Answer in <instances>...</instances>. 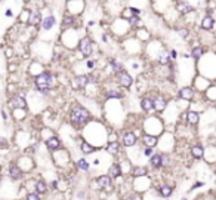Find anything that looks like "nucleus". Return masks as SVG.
I'll use <instances>...</instances> for the list:
<instances>
[{"instance_id": "f257e3e1", "label": "nucleus", "mask_w": 216, "mask_h": 200, "mask_svg": "<svg viewBox=\"0 0 216 200\" xmlns=\"http://www.w3.org/2000/svg\"><path fill=\"white\" fill-rule=\"evenodd\" d=\"M70 120H71L73 126L81 128V126H85L91 120V113L87 111V108L81 107L79 104H76L73 108H71V111H70Z\"/></svg>"}, {"instance_id": "f03ea898", "label": "nucleus", "mask_w": 216, "mask_h": 200, "mask_svg": "<svg viewBox=\"0 0 216 200\" xmlns=\"http://www.w3.org/2000/svg\"><path fill=\"white\" fill-rule=\"evenodd\" d=\"M55 83V77L51 74V73H42L36 77V86L40 92H47Z\"/></svg>"}, {"instance_id": "7ed1b4c3", "label": "nucleus", "mask_w": 216, "mask_h": 200, "mask_svg": "<svg viewBox=\"0 0 216 200\" xmlns=\"http://www.w3.org/2000/svg\"><path fill=\"white\" fill-rule=\"evenodd\" d=\"M79 49L85 57H91L92 51H93V42L91 40V37L85 36L83 39L79 42Z\"/></svg>"}, {"instance_id": "20e7f679", "label": "nucleus", "mask_w": 216, "mask_h": 200, "mask_svg": "<svg viewBox=\"0 0 216 200\" xmlns=\"http://www.w3.org/2000/svg\"><path fill=\"white\" fill-rule=\"evenodd\" d=\"M117 77H119V83L123 88H130L132 83H133V79H132V76L127 73V71H120L119 74H117Z\"/></svg>"}, {"instance_id": "39448f33", "label": "nucleus", "mask_w": 216, "mask_h": 200, "mask_svg": "<svg viewBox=\"0 0 216 200\" xmlns=\"http://www.w3.org/2000/svg\"><path fill=\"white\" fill-rule=\"evenodd\" d=\"M87 85H89V77H87V74L77 76V77L73 80V88L74 89H85Z\"/></svg>"}, {"instance_id": "423d86ee", "label": "nucleus", "mask_w": 216, "mask_h": 200, "mask_svg": "<svg viewBox=\"0 0 216 200\" xmlns=\"http://www.w3.org/2000/svg\"><path fill=\"white\" fill-rule=\"evenodd\" d=\"M121 141H123V145H125V147H132V145L136 144V133H135V132H130V131L125 132Z\"/></svg>"}, {"instance_id": "0eeeda50", "label": "nucleus", "mask_w": 216, "mask_h": 200, "mask_svg": "<svg viewBox=\"0 0 216 200\" xmlns=\"http://www.w3.org/2000/svg\"><path fill=\"white\" fill-rule=\"evenodd\" d=\"M153 104H154V110H157V111H163V110L166 108V105H167V101H166L164 97L159 95V97H155L153 99Z\"/></svg>"}, {"instance_id": "6e6552de", "label": "nucleus", "mask_w": 216, "mask_h": 200, "mask_svg": "<svg viewBox=\"0 0 216 200\" xmlns=\"http://www.w3.org/2000/svg\"><path fill=\"white\" fill-rule=\"evenodd\" d=\"M96 182L98 185L104 190H110L111 188V178L108 177V175H101V177L96 178Z\"/></svg>"}, {"instance_id": "1a4fd4ad", "label": "nucleus", "mask_w": 216, "mask_h": 200, "mask_svg": "<svg viewBox=\"0 0 216 200\" xmlns=\"http://www.w3.org/2000/svg\"><path fill=\"white\" fill-rule=\"evenodd\" d=\"M9 105H11L12 108H21L22 110L27 107V102H25V99H24L22 97H15L9 101Z\"/></svg>"}, {"instance_id": "9d476101", "label": "nucleus", "mask_w": 216, "mask_h": 200, "mask_svg": "<svg viewBox=\"0 0 216 200\" xmlns=\"http://www.w3.org/2000/svg\"><path fill=\"white\" fill-rule=\"evenodd\" d=\"M194 95H195V92H194L193 88H182L181 91H179V98H182V99H187V101H191L194 98Z\"/></svg>"}, {"instance_id": "9b49d317", "label": "nucleus", "mask_w": 216, "mask_h": 200, "mask_svg": "<svg viewBox=\"0 0 216 200\" xmlns=\"http://www.w3.org/2000/svg\"><path fill=\"white\" fill-rule=\"evenodd\" d=\"M42 21V17H40L39 11H31L28 15V24L30 25H37V24Z\"/></svg>"}, {"instance_id": "f8f14e48", "label": "nucleus", "mask_w": 216, "mask_h": 200, "mask_svg": "<svg viewBox=\"0 0 216 200\" xmlns=\"http://www.w3.org/2000/svg\"><path fill=\"white\" fill-rule=\"evenodd\" d=\"M150 163L154 166V168H160V166H163V154L161 153H155V154L151 156V159H150Z\"/></svg>"}, {"instance_id": "ddd939ff", "label": "nucleus", "mask_w": 216, "mask_h": 200, "mask_svg": "<svg viewBox=\"0 0 216 200\" xmlns=\"http://www.w3.org/2000/svg\"><path fill=\"white\" fill-rule=\"evenodd\" d=\"M213 25H215L213 18L209 17V15H204V18L201 19V28L203 30H212L213 28Z\"/></svg>"}, {"instance_id": "4468645a", "label": "nucleus", "mask_w": 216, "mask_h": 200, "mask_svg": "<svg viewBox=\"0 0 216 200\" xmlns=\"http://www.w3.org/2000/svg\"><path fill=\"white\" fill-rule=\"evenodd\" d=\"M157 142H159V139H157V137H154V135H150V133H147V135L144 137V144H145L147 147H150V148L155 147V145H157Z\"/></svg>"}, {"instance_id": "2eb2a0df", "label": "nucleus", "mask_w": 216, "mask_h": 200, "mask_svg": "<svg viewBox=\"0 0 216 200\" xmlns=\"http://www.w3.org/2000/svg\"><path fill=\"white\" fill-rule=\"evenodd\" d=\"M46 145H47V148L49 150H58L59 147H61V141H59V138L52 137V138H49V139L46 141Z\"/></svg>"}, {"instance_id": "dca6fc26", "label": "nucleus", "mask_w": 216, "mask_h": 200, "mask_svg": "<svg viewBox=\"0 0 216 200\" xmlns=\"http://www.w3.org/2000/svg\"><path fill=\"white\" fill-rule=\"evenodd\" d=\"M121 175V168H120L117 163H114V165L110 166V169H108V177L110 178H117Z\"/></svg>"}, {"instance_id": "f3484780", "label": "nucleus", "mask_w": 216, "mask_h": 200, "mask_svg": "<svg viewBox=\"0 0 216 200\" xmlns=\"http://www.w3.org/2000/svg\"><path fill=\"white\" fill-rule=\"evenodd\" d=\"M9 175H11L12 179H19V178L22 177V171H21L17 165H12L11 168H9Z\"/></svg>"}, {"instance_id": "a211bd4d", "label": "nucleus", "mask_w": 216, "mask_h": 200, "mask_svg": "<svg viewBox=\"0 0 216 200\" xmlns=\"http://www.w3.org/2000/svg\"><path fill=\"white\" fill-rule=\"evenodd\" d=\"M187 122L189 123V125H197L200 122V116L199 113H195V111H188L187 113Z\"/></svg>"}, {"instance_id": "6ab92c4d", "label": "nucleus", "mask_w": 216, "mask_h": 200, "mask_svg": "<svg viewBox=\"0 0 216 200\" xmlns=\"http://www.w3.org/2000/svg\"><path fill=\"white\" fill-rule=\"evenodd\" d=\"M204 154V150L201 145H193L191 147V156H193L194 159H201Z\"/></svg>"}, {"instance_id": "aec40b11", "label": "nucleus", "mask_w": 216, "mask_h": 200, "mask_svg": "<svg viewBox=\"0 0 216 200\" xmlns=\"http://www.w3.org/2000/svg\"><path fill=\"white\" fill-rule=\"evenodd\" d=\"M55 22H56L55 17L49 15L47 18H45V19H43V22H42V27H43V30H51L52 27L55 25Z\"/></svg>"}, {"instance_id": "412c9836", "label": "nucleus", "mask_w": 216, "mask_h": 200, "mask_svg": "<svg viewBox=\"0 0 216 200\" xmlns=\"http://www.w3.org/2000/svg\"><path fill=\"white\" fill-rule=\"evenodd\" d=\"M178 11H179V13H182V15H187V13H191L194 9H193V6L189 5V3H187V2H182L181 5L178 6Z\"/></svg>"}, {"instance_id": "4be33fe9", "label": "nucleus", "mask_w": 216, "mask_h": 200, "mask_svg": "<svg viewBox=\"0 0 216 200\" xmlns=\"http://www.w3.org/2000/svg\"><path fill=\"white\" fill-rule=\"evenodd\" d=\"M141 105H142V110L147 111V113H150V111L154 110V104H153V99H151V98H144Z\"/></svg>"}, {"instance_id": "5701e85b", "label": "nucleus", "mask_w": 216, "mask_h": 200, "mask_svg": "<svg viewBox=\"0 0 216 200\" xmlns=\"http://www.w3.org/2000/svg\"><path fill=\"white\" fill-rule=\"evenodd\" d=\"M120 150V144L117 142V141H110L107 145V151L110 153V154H117Z\"/></svg>"}, {"instance_id": "b1692460", "label": "nucleus", "mask_w": 216, "mask_h": 200, "mask_svg": "<svg viewBox=\"0 0 216 200\" xmlns=\"http://www.w3.org/2000/svg\"><path fill=\"white\" fill-rule=\"evenodd\" d=\"M80 148H81V153H83V154H92V153L95 151V147H93L92 144H89L87 141H83L81 145H80Z\"/></svg>"}, {"instance_id": "393cba45", "label": "nucleus", "mask_w": 216, "mask_h": 200, "mask_svg": "<svg viewBox=\"0 0 216 200\" xmlns=\"http://www.w3.org/2000/svg\"><path fill=\"white\" fill-rule=\"evenodd\" d=\"M203 53H204V48H201V46H194L193 51H191V57H193L195 61H199Z\"/></svg>"}, {"instance_id": "a878e982", "label": "nucleus", "mask_w": 216, "mask_h": 200, "mask_svg": "<svg viewBox=\"0 0 216 200\" xmlns=\"http://www.w3.org/2000/svg\"><path fill=\"white\" fill-rule=\"evenodd\" d=\"M159 193L163 196V197H170V196L173 194V188H170L169 185H163V187H160Z\"/></svg>"}, {"instance_id": "bb28decb", "label": "nucleus", "mask_w": 216, "mask_h": 200, "mask_svg": "<svg viewBox=\"0 0 216 200\" xmlns=\"http://www.w3.org/2000/svg\"><path fill=\"white\" fill-rule=\"evenodd\" d=\"M148 173V169L144 168V166H136L133 169V177H145Z\"/></svg>"}, {"instance_id": "cd10ccee", "label": "nucleus", "mask_w": 216, "mask_h": 200, "mask_svg": "<svg viewBox=\"0 0 216 200\" xmlns=\"http://www.w3.org/2000/svg\"><path fill=\"white\" fill-rule=\"evenodd\" d=\"M36 191H37V194H43L47 191V187H46V184L43 181H37L36 182Z\"/></svg>"}, {"instance_id": "c85d7f7f", "label": "nucleus", "mask_w": 216, "mask_h": 200, "mask_svg": "<svg viewBox=\"0 0 216 200\" xmlns=\"http://www.w3.org/2000/svg\"><path fill=\"white\" fill-rule=\"evenodd\" d=\"M74 21H76V18L73 15H65L62 19V25L64 27H71V25H74Z\"/></svg>"}, {"instance_id": "c756f323", "label": "nucleus", "mask_w": 216, "mask_h": 200, "mask_svg": "<svg viewBox=\"0 0 216 200\" xmlns=\"http://www.w3.org/2000/svg\"><path fill=\"white\" fill-rule=\"evenodd\" d=\"M111 68H113V71H114V73H117V74H119L120 71H123L121 64H119L115 59H111Z\"/></svg>"}, {"instance_id": "7c9ffc66", "label": "nucleus", "mask_w": 216, "mask_h": 200, "mask_svg": "<svg viewBox=\"0 0 216 200\" xmlns=\"http://www.w3.org/2000/svg\"><path fill=\"white\" fill-rule=\"evenodd\" d=\"M77 168L81 169V171H89V163H87L85 159H80L79 162H77Z\"/></svg>"}, {"instance_id": "2f4dec72", "label": "nucleus", "mask_w": 216, "mask_h": 200, "mask_svg": "<svg viewBox=\"0 0 216 200\" xmlns=\"http://www.w3.org/2000/svg\"><path fill=\"white\" fill-rule=\"evenodd\" d=\"M139 22H141V19H139V17H138V15H132V17L129 18V25H130V27L139 25Z\"/></svg>"}, {"instance_id": "473e14b6", "label": "nucleus", "mask_w": 216, "mask_h": 200, "mask_svg": "<svg viewBox=\"0 0 216 200\" xmlns=\"http://www.w3.org/2000/svg\"><path fill=\"white\" fill-rule=\"evenodd\" d=\"M107 97L108 98H123V93L120 91H108V93H107Z\"/></svg>"}, {"instance_id": "72a5a7b5", "label": "nucleus", "mask_w": 216, "mask_h": 200, "mask_svg": "<svg viewBox=\"0 0 216 200\" xmlns=\"http://www.w3.org/2000/svg\"><path fill=\"white\" fill-rule=\"evenodd\" d=\"M159 62L161 64V65H166V64H169V62H170V58H167V57H160Z\"/></svg>"}, {"instance_id": "f704fd0d", "label": "nucleus", "mask_w": 216, "mask_h": 200, "mask_svg": "<svg viewBox=\"0 0 216 200\" xmlns=\"http://www.w3.org/2000/svg\"><path fill=\"white\" fill-rule=\"evenodd\" d=\"M27 200H40V197L37 193H30V194L27 196Z\"/></svg>"}, {"instance_id": "c9c22d12", "label": "nucleus", "mask_w": 216, "mask_h": 200, "mask_svg": "<svg viewBox=\"0 0 216 200\" xmlns=\"http://www.w3.org/2000/svg\"><path fill=\"white\" fill-rule=\"evenodd\" d=\"M178 33H179V36H182V37H187V36H188V30L187 28H181V30H178Z\"/></svg>"}, {"instance_id": "e433bc0d", "label": "nucleus", "mask_w": 216, "mask_h": 200, "mask_svg": "<svg viewBox=\"0 0 216 200\" xmlns=\"http://www.w3.org/2000/svg\"><path fill=\"white\" fill-rule=\"evenodd\" d=\"M144 154H145V156H150V157H151V156H153V148L147 147V148L144 150Z\"/></svg>"}, {"instance_id": "4c0bfd02", "label": "nucleus", "mask_w": 216, "mask_h": 200, "mask_svg": "<svg viewBox=\"0 0 216 200\" xmlns=\"http://www.w3.org/2000/svg\"><path fill=\"white\" fill-rule=\"evenodd\" d=\"M86 67H87V68H93V67H95V61H87V62H86Z\"/></svg>"}, {"instance_id": "58836bf2", "label": "nucleus", "mask_w": 216, "mask_h": 200, "mask_svg": "<svg viewBox=\"0 0 216 200\" xmlns=\"http://www.w3.org/2000/svg\"><path fill=\"white\" fill-rule=\"evenodd\" d=\"M170 57H172V59H176V57H178L176 51H172V52H170Z\"/></svg>"}, {"instance_id": "ea45409f", "label": "nucleus", "mask_w": 216, "mask_h": 200, "mask_svg": "<svg viewBox=\"0 0 216 200\" xmlns=\"http://www.w3.org/2000/svg\"><path fill=\"white\" fill-rule=\"evenodd\" d=\"M201 185H203V182H197V184H195V185L193 187V188H197V187H201Z\"/></svg>"}, {"instance_id": "a19ab883", "label": "nucleus", "mask_w": 216, "mask_h": 200, "mask_svg": "<svg viewBox=\"0 0 216 200\" xmlns=\"http://www.w3.org/2000/svg\"><path fill=\"white\" fill-rule=\"evenodd\" d=\"M6 17H12V11H7V12H6Z\"/></svg>"}, {"instance_id": "79ce46f5", "label": "nucleus", "mask_w": 216, "mask_h": 200, "mask_svg": "<svg viewBox=\"0 0 216 200\" xmlns=\"http://www.w3.org/2000/svg\"><path fill=\"white\" fill-rule=\"evenodd\" d=\"M70 2H79V0H70Z\"/></svg>"}, {"instance_id": "37998d69", "label": "nucleus", "mask_w": 216, "mask_h": 200, "mask_svg": "<svg viewBox=\"0 0 216 200\" xmlns=\"http://www.w3.org/2000/svg\"><path fill=\"white\" fill-rule=\"evenodd\" d=\"M181 200H187V199H181Z\"/></svg>"}, {"instance_id": "c03bdc74", "label": "nucleus", "mask_w": 216, "mask_h": 200, "mask_svg": "<svg viewBox=\"0 0 216 200\" xmlns=\"http://www.w3.org/2000/svg\"><path fill=\"white\" fill-rule=\"evenodd\" d=\"M0 181H2V178H0Z\"/></svg>"}]
</instances>
